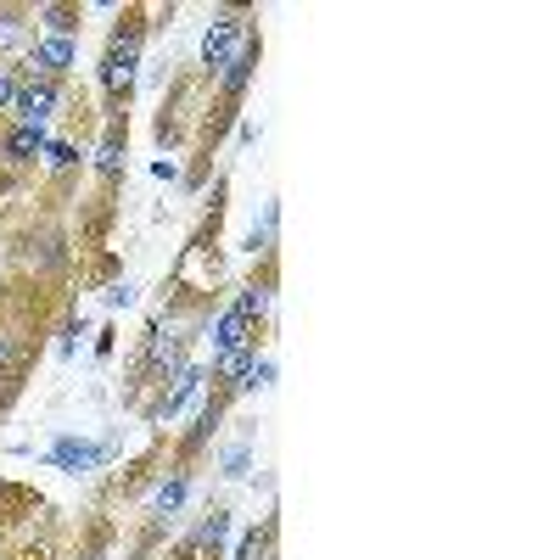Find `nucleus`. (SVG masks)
<instances>
[{
	"label": "nucleus",
	"mask_w": 560,
	"mask_h": 560,
	"mask_svg": "<svg viewBox=\"0 0 560 560\" xmlns=\"http://www.w3.org/2000/svg\"><path fill=\"white\" fill-rule=\"evenodd\" d=\"M135 62H140V40H118L101 62V84H107L112 96H129V84H135Z\"/></svg>",
	"instance_id": "nucleus-1"
},
{
	"label": "nucleus",
	"mask_w": 560,
	"mask_h": 560,
	"mask_svg": "<svg viewBox=\"0 0 560 560\" xmlns=\"http://www.w3.org/2000/svg\"><path fill=\"white\" fill-rule=\"evenodd\" d=\"M236 45H241V23L236 17H213L208 34H202V62H208V68H224V62L236 56Z\"/></svg>",
	"instance_id": "nucleus-2"
},
{
	"label": "nucleus",
	"mask_w": 560,
	"mask_h": 560,
	"mask_svg": "<svg viewBox=\"0 0 560 560\" xmlns=\"http://www.w3.org/2000/svg\"><path fill=\"white\" fill-rule=\"evenodd\" d=\"M51 107H56V84H51V79H40V84H23V90H17V96H12V112H17V118H23L28 129H40L45 118H51Z\"/></svg>",
	"instance_id": "nucleus-3"
},
{
	"label": "nucleus",
	"mask_w": 560,
	"mask_h": 560,
	"mask_svg": "<svg viewBox=\"0 0 560 560\" xmlns=\"http://www.w3.org/2000/svg\"><path fill=\"white\" fill-rule=\"evenodd\" d=\"M34 68H40V73L73 68V40H68V34H51V40H40V51H34Z\"/></svg>",
	"instance_id": "nucleus-4"
},
{
	"label": "nucleus",
	"mask_w": 560,
	"mask_h": 560,
	"mask_svg": "<svg viewBox=\"0 0 560 560\" xmlns=\"http://www.w3.org/2000/svg\"><path fill=\"white\" fill-rule=\"evenodd\" d=\"M247 342H252V320L230 308V314L219 320V331H213V348H219V353H230V348H247Z\"/></svg>",
	"instance_id": "nucleus-5"
},
{
	"label": "nucleus",
	"mask_w": 560,
	"mask_h": 560,
	"mask_svg": "<svg viewBox=\"0 0 560 560\" xmlns=\"http://www.w3.org/2000/svg\"><path fill=\"white\" fill-rule=\"evenodd\" d=\"M40 146H45V129H28V124H23L12 140H6V157H17V163H28V157L40 152Z\"/></svg>",
	"instance_id": "nucleus-6"
},
{
	"label": "nucleus",
	"mask_w": 560,
	"mask_h": 560,
	"mask_svg": "<svg viewBox=\"0 0 560 560\" xmlns=\"http://www.w3.org/2000/svg\"><path fill=\"white\" fill-rule=\"evenodd\" d=\"M252 62H258V51H252V45H241V51L224 62V84H230V90H241V84L252 79Z\"/></svg>",
	"instance_id": "nucleus-7"
},
{
	"label": "nucleus",
	"mask_w": 560,
	"mask_h": 560,
	"mask_svg": "<svg viewBox=\"0 0 560 560\" xmlns=\"http://www.w3.org/2000/svg\"><path fill=\"white\" fill-rule=\"evenodd\" d=\"M56 460L68 465V471H84V465L101 460V448H90V443H62V448H56Z\"/></svg>",
	"instance_id": "nucleus-8"
},
{
	"label": "nucleus",
	"mask_w": 560,
	"mask_h": 560,
	"mask_svg": "<svg viewBox=\"0 0 560 560\" xmlns=\"http://www.w3.org/2000/svg\"><path fill=\"white\" fill-rule=\"evenodd\" d=\"M28 40V23L17 12H0V51H17Z\"/></svg>",
	"instance_id": "nucleus-9"
},
{
	"label": "nucleus",
	"mask_w": 560,
	"mask_h": 560,
	"mask_svg": "<svg viewBox=\"0 0 560 560\" xmlns=\"http://www.w3.org/2000/svg\"><path fill=\"white\" fill-rule=\"evenodd\" d=\"M247 364H252V342H247V348L219 353V376H224V381H236V376H247Z\"/></svg>",
	"instance_id": "nucleus-10"
},
{
	"label": "nucleus",
	"mask_w": 560,
	"mask_h": 560,
	"mask_svg": "<svg viewBox=\"0 0 560 560\" xmlns=\"http://www.w3.org/2000/svg\"><path fill=\"white\" fill-rule=\"evenodd\" d=\"M96 168H101V174H118V168H124V140H118V135H107V140H101Z\"/></svg>",
	"instance_id": "nucleus-11"
},
{
	"label": "nucleus",
	"mask_w": 560,
	"mask_h": 560,
	"mask_svg": "<svg viewBox=\"0 0 560 560\" xmlns=\"http://www.w3.org/2000/svg\"><path fill=\"white\" fill-rule=\"evenodd\" d=\"M224 532H230V516H224V510H213V516L202 521V532H196V544H219Z\"/></svg>",
	"instance_id": "nucleus-12"
},
{
	"label": "nucleus",
	"mask_w": 560,
	"mask_h": 560,
	"mask_svg": "<svg viewBox=\"0 0 560 560\" xmlns=\"http://www.w3.org/2000/svg\"><path fill=\"white\" fill-rule=\"evenodd\" d=\"M180 504H185V482L174 476V482H163V488H157V510H180Z\"/></svg>",
	"instance_id": "nucleus-13"
},
{
	"label": "nucleus",
	"mask_w": 560,
	"mask_h": 560,
	"mask_svg": "<svg viewBox=\"0 0 560 560\" xmlns=\"http://www.w3.org/2000/svg\"><path fill=\"white\" fill-rule=\"evenodd\" d=\"M264 308H269V292L247 286V292H241V303H236V314H247V320H252V314H264Z\"/></svg>",
	"instance_id": "nucleus-14"
},
{
	"label": "nucleus",
	"mask_w": 560,
	"mask_h": 560,
	"mask_svg": "<svg viewBox=\"0 0 560 560\" xmlns=\"http://www.w3.org/2000/svg\"><path fill=\"white\" fill-rule=\"evenodd\" d=\"M45 17H51V28H56V34H68V28H73V23H68V12H62V6H51V12H45Z\"/></svg>",
	"instance_id": "nucleus-15"
},
{
	"label": "nucleus",
	"mask_w": 560,
	"mask_h": 560,
	"mask_svg": "<svg viewBox=\"0 0 560 560\" xmlns=\"http://www.w3.org/2000/svg\"><path fill=\"white\" fill-rule=\"evenodd\" d=\"M12 96H17V84H12V73L0 68V107H6V101H12Z\"/></svg>",
	"instance_id": "nucleus-16"
},
{
	"label": "nucleus",
	"mask_w": 560,
	"mask_h": 560,
	"mask_svg": "<svg viewBox=\"0 0 560 560\" xmlns=\"http://www.w3.org/2000/svg\"><path fill=\"white\" fill-rule=\"evenodd\" d=\"M6 353H12V342H6V336H0V364H6Z\"/></svg>",
	"instance_id": "nucleus-17"
}]
</instances>
